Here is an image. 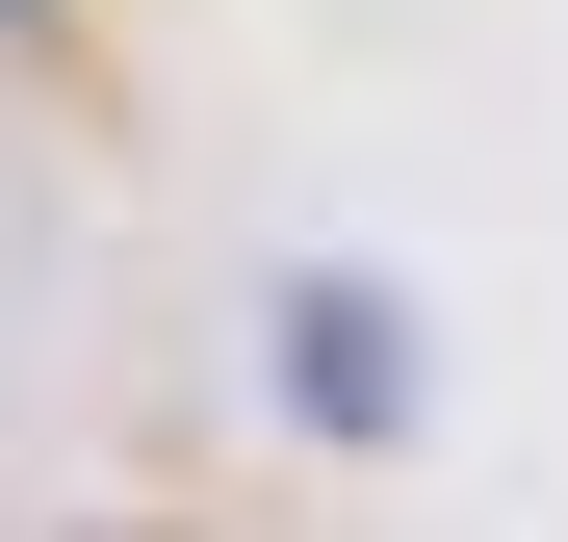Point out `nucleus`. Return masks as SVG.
Listing matches in <instances>:
<instances>
[{
    "instance_id": "obj_1",
    "label": "nucleus",
    "mask_w": 568,
    "mask_h": 542,
    "mask_svg": "<svg viewBox=\"0 0 568 542\" xmlns=\"http://www.w3.org/2000/svg\"><path fill=\"white\" fill-rule=\"evenodd\" d=\"M284 336H311V361H284V388H311V413H414V361H388V310H362V285H311Z\"/></svg>"
}]
</instances>
